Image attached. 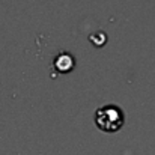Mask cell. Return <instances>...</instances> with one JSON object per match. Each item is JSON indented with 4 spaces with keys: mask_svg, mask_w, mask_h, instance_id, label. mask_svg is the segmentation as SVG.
Segmentation results:
<instances>
[{
    "mask_svg": "<svg viewBox=\"0 0 155 155\" xmlns=\"http://www.w3.org/2000/svg\"><path fill=\"white\" fill-rule=\"evenodd\" d=\"M94 120L95 125L104 133H116L125 124V113L116 104H105L97 108Z\"/></svg>",
    "mask_w": 155,
    "mask_h": 155,
    "instance_id": "1",
    "label": "cell"
},
{
    "mask_svg": "<svg viewBox=\"0 0 155 155\" xmlns=\"http://www.w3.org/2000/svg\"><path fill=\"white\" fill-rule=\"evenodd\" d=\"M53 66L56 68V71L59 74H68V72H71L75 68V59H74L72 54H69V53H66V51H62L54 57Z\"/></svg>",
    "mask_w": 155,
    "mask_h": 155,
    "instance_id": "2",
    "label": "cell"
},
{
    "mask_svg": "<svg viewBox=\"0 0 155 155\" xmlns=\"http://www.w3.org/2000/svg\"><path fill=\"white\" fill-rule=\"evenodd\" d=\"M89 39H91V42H92V44H95L97 47H101V45L105 44V41H107V35L103 33V32H97V33L91 35V36H89Z\"/></svg>",
    "mask_w": 155,
    "mask_h": 155,
    "instance_id": "3",
    "label": "cell"
}]
</instances>
